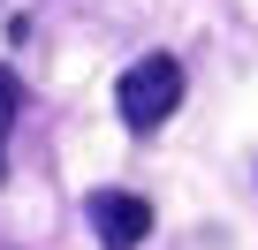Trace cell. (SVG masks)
Listing matches in <instances>:
<instances>
[{"instance_id":"obj_1","label":"cell","mask_w":258,"mask_h":250,"mask_svg":"<svg viewBox=\"0 0 258 250\" xmlns=\"http://www.w3.org/2000/svg\"><path fill=\"white\" fill-rule=\"evenodd\" d=\"M114 106H121L129 129H160V121L182 106V61L175 53H145L137 68L114 84Z\"/></svg>"},{"instance_id":"obj_2","label":"cell","mask_w":258,"mask_h":250,"mask_svg":"<svg viewBox=\"0 0 258 250\" xmlns=\"http://www.w3.org/2000/svg\"><path fill=\"white\" fill-rule=\"evenodd\" d=\"M91 227L114 242V250H137L152 235V205L137 190H91Z\"/></svg>"},{"instance_id":"obj_3","label":"cell","mask_w":258,"mask_h":250,"mask_svg":"<svg viewBox=\"0 0 258 250\" xmlns=\"http://www.w3.org/2000/svg\"><path fill=\"white\" fill-rule=\"evenodd\" d=\"M16 114H23V76L0 68V182H8V129H16Z\"/></svg>"}]
</instances>
